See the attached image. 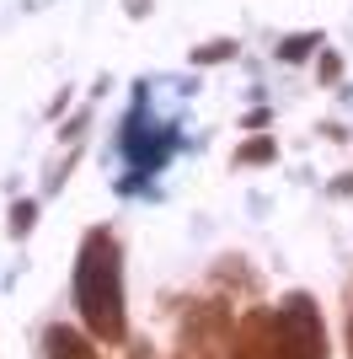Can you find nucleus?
<instances>
[{
	"instance_id": "obj_1",
	"label": "nucleus",
	"mask_w": 353,
	"mask_h": 359,
	"mask_svg": "<svg viewBox=\"0 0 353 359\" xmlns=\"http://www.w3.org/2000/svg\"><path fill=\"white\" fill-rule=\"evenodd\" d=\"M75 306L86 316L91 338L123 344V252H118V236L107 225H97L81 241V257H75Z\"/></svg>"
},
{
	"instance_id": "obj_2",
	"label": "nucleus",
	"mask_w": 353,
	"mask_h": 359,
	"mask_svg": "<svg viewBox=\"0 0 353 359\" xmlns=\"http://www.w3.org/2000/svg\"><path fill=\"white\" fill-rule=\"evenodd\" d=\"M279 344L284 359H326V332H321V311L305 290L284 295L279 306Z\"/></svg>"
},
{
	"instance_id": "obj_3",
	"label": "nucleus",
	"mask_w": 353,
	"mask_h": 359,
	"mask_svg": "<svg viewBox=\"0 0 353 359\" xmlns=\"http://www.w3.org/2000/svg\"><path fill=\"white\" fill-rule=\"evenodd\" d=\"M225 359H284V344H279V311L268 306H251L241 322H235V344Z\"/></svg>"
},
{
	"instance_id": "obj_4",
	"label": "nucleus",
	"mask_w": 353,
	"mask_h": 359,
	"mask_svg": "<svg viewBox=\"0 0 353 359\" xmlns=\"http://www.w3.org/2000/svg\"><path fill=\"white\" fill-rule=\"evenodd\" d=\"M182 338H188V354H220V338H225V306H220V300L193 306V316L182 322Z\"/></svg>"
},
{
	"instance_id": "obj_5",
	"label": "nucleus",
	"mask_w": 353,
	"mask_h": 359,
	"mask_svg": "<svg viewBox=\"0 0 353 359\" xmlns=\"http://www.w3.org/2000/svg\"><path fill=\"white\" fill-rule=\"evenodd\" d=\"M43 348H48V359H102V354H97V344H91L86 332L64 327V322H54V327L43 332Z\"/></svg>"
},
{
	"instance_id": "obj_6",
	"label": "nucleus",
	"mask_w": 353,
	"mask_h": 359,
	"mask_svg": "<svg viewBox=\"0 0 353 359\" xmlns=\"http://www.w3.org/2000/svg\"><path fill=\"white\" fill-rule=\"evenodd\" d=\"M348 359H353V316H348Z\"/></svg>"
}]
</instances>
